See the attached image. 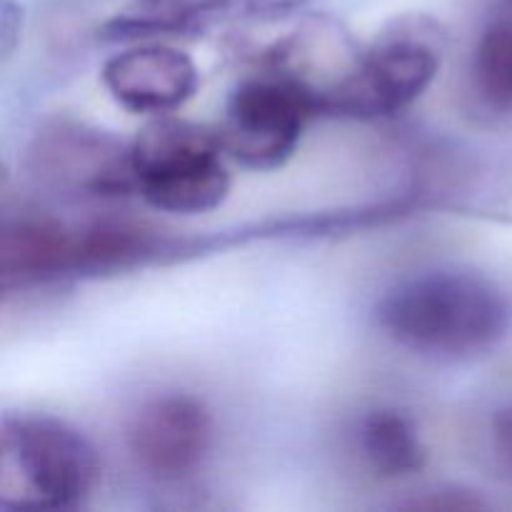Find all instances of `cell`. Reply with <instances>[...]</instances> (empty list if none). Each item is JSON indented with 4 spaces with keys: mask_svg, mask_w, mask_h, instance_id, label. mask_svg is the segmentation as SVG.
Wrapping results in <instances>:
<instances>
[{
    "mask_svg": "<svg viewBox=\"0 0 512 512\" xmlns=\"http://www.w3.org/2000/svg\"><path fill=\"white\" fill-rule=\"evenodd\" d=\"M375 318L383 333L410 353L473 360L508 335L510 305L483 275L430 270L390 288Z\"/></svg>",
    "mask_w": 512,
    "mask_h": 512,
    "instance_id": "1",
    "label": "cell"
},
{
    "mask_svg": "<svg viewBox=\"0 0 512 512\" xmlns=\"http://www.w3.org/2000/svg\"><path fill=\"white\" fill-rule=\"evenodd\" d=\"M100 478L93 443L53 415H8L0 428V505L73 510Z\"/></svg>",
    "mask_w": 512,
    "mask_h": 512,
    "instance_id": "2",
    "label": "cell"
},
{
    "mask_svg": "<svg viewBox=\"0 0 512 512\" xmlns=\"http://www.w3.org/2000/svg\"><path fill=\"white\" fill-rule=\"evenodd\" d=\"M220 130L155 115L130 143L135 193L160 213L203 215L220 208L233 188Z\"/></svg>",
    "mask_w": 512,
    "mask_h": 512,
    "instance_id": "3",
    "label": "cell"
},
{
    "mask_svg": "<svg viewBox=\"0 0 512 512\" xmlns=\"http://www.w3.org/2000/svg\"><path fill=\"white\" fill-rule=\"evenodd\" d=\"M438 25L428 18H403L380 33L358 55L343 78L320 90V113L355 120H378L403 113L423 98L443 63Z\"/></svg>",
    "mask_w": 512,
    "mask_h": 512,
    "instance_id": "4",
    "label": "cell"
},
{
    "mask_svg": "<svg viewBox=\"0 0 512 512\" xmlns=\"http://www.w3.org/2000/svg\"><path fill=\"white\" fill-rule=\"evenodd\" d=\"M320 113V93L293 73L245 78L233 88L220 128L228 158L248 170L283 168Z\"/></svg>",
    "mask_w": 512,
    "mask_h": 512,
    "instance_id": "5",
    "label": "cell"
},
{
    "mask_svg": "<svg viewBox=\"0 0 512 512\" xmlns=\"http://www.w3.org/2000/svg\"><path fill=\"white\" fill-rule=\"evenodd\" d=\"M213 430V415L200 398L190 393L155 395L130 420L128 450L145 475L173 483L203 465Z\"/></svg>",
    "mask_w": 512,
    "mask_h": 512,
    "instance_id": "6",
    "label": "cell"
},
{
    "mask_svg": "<svg viewBox=\"0 0 512 512\" xmlns=\"http://www.w3.org/2000/svg\"><path fill=\"white\" fill-rule=\"evenodd\" d=\"M200 73L188 53L170 45H135L103 65V85L138 115H170L195 95Z\"/></svg>",
    "mask_w": 512,
    "mask_h": 512,
    "instance_id": "7",
    "label": "cell"
},
{
    "mask_svg": "<svg viewBox=\"0 0 512 512\" xmlns=\"http://www.w3.org/2000/svg\"><path fill=\"white\" fill-rule=\"evenodd\" d=\"M33 155L38 160V175L55 185H70L93 195L135 190L130 148L100 130L60 125L38 138Z\"/></svg>",
    "mask_w": 512,
    "mask_h": 512,
    "instance_id": "8",
    "label": "cell"
},
{
    "mask_svg": "<svg viewBox=\"0 0 512 512\" xmlns=\"http://www.w3.org/2000/svg\"><path fill=\"white\" fill-rule=\"evenodd\" d=\"M78 233L50 218H23L5 225L0 240L5 285L40 283L78 273Z\"/></svg>",
    "mask_w": 512,
    "mask_h": 512,
    "instance_id": "9",
    "label": "cell"
},
{
    "mask_svg": "<svg viewBox=\"0 0 512 512\" xmlns=\"http://www.w3.org/2000/svg\"><path fill=\"white\" fill-rule=\"evenodd\" d=\"M360 450L370 470L385 480L418 475L428 463L418 428L395 408H378L365 415L360 423Z\"/></svg>",
    "mask_w": 512,
    "mask_h": 512,
    "instance_id": "10",
    "label": "cell"
},
{
    "mask_svg": "<svg viewBox=\"0 0 512 512\" xmlns=\"http://www.w3.org/2000/svg\"><path fill=\"white\" fill-rule=\"evenodd\" d=\"M155 250L148 230L125 223H100L78 233V273H110L140 263Z\"/></svg>",
    "mask_w": 512,
    "mask_h": 512,
    "instance_id": "11",
    "label": "cell"
},
{
    "mask_svg": "<svg viewBox=\"0 0 512 512\" xmlns=\"http://www.w3.org/2000/svg\"><path fill=\"white\" fill-rule=\"evenodd\" d=\"M473 83L480 98L498 110H512V25L483 30L473 53Z\"/></svg>",
    "mask_w": 512,
    "mask_h": 512,
    "instance_id": "12",
    "label": "cell"
},
{
    "mask_svg": "<svg viewBox=\"0 0 512 512\" xmlns=\"http://www.w3.org/2000/svg\"><path fill=\"white\" fill-rule=\"evenodd\" d=\"M493 453L500 468L512 473V408L500 410L493 420Z\"/></svg>",
    "mask_w": 512,
    "mask_h": 512,
    "instance_id": "13",
    "label": "cell"
},
{
    "mask_svg": "<svg viewBox=\"0 0 512 512\" xmlns=\"http://www.w3.org/2000/svg\"><path fill=\"white\" fill-rule=\"evenodd\" d=\"M483 500L473 498L470 493L463 490H443L440 498H428L413 503V508H430V510H478L483 508Z\"/></svg>",
    "mask_w": 512,
    "mask_h": 512,
    "instance_id": "14",
    "label": "cell"
},
{
    "mask_svg": "<svg viewBox=\"0 0 512 512\" xmlns=\"http://www.w3.org/2000/svg\"><path fill=\"white\" fill-rule=\"evenodd\" d=\"M20 10L15 8L13 0H3V10H0V40H3V55L8 58L10 53H13L15 43H18L20 38V18L15 20L13 18L18 15Z\"/></svg>",
    "mask_w": 512,
    "mask_h": 512,
    "instance_id": "15",
    "label": "cell"
}]
</instances>
